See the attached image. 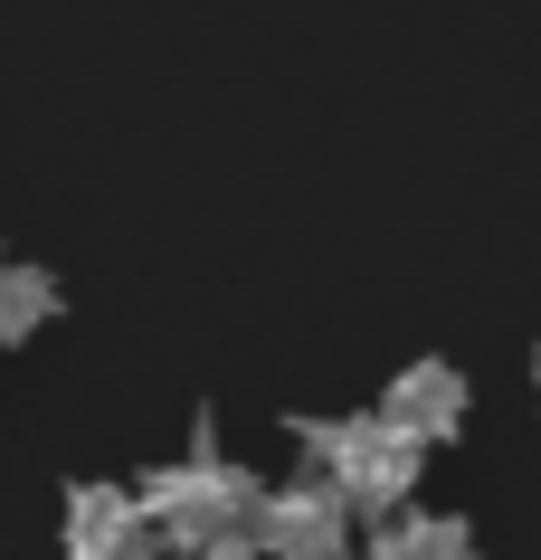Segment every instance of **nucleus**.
<instances>
[{
	"label": "nucleus",
	"instance_id": "f03ea898",
	"mask_svg": "<svg viewBox=\"0 0 541 560\" xmlns=\"http://www.w3.org/2000/svg\"><path fill=\"white\" fill-rule=\"evenodd\" d=\"M304 475H324L332 494L352 503V513H409V494H419V438H399L390 418H304Z\"/></svg>",
	"mask_w": 541,
	"mask_h": 560
},
{
	"label": "nucleus",
	"instance_id": "f257e3e1",
	"mask_svg": "<svg viewBox=\"0 0 541 560\" xmlns=\"http://www.w3.org/2000/svg\"><path fill=\"white\" fill-rule=\"evenodd\" d=\"M152 513V532H162V551L172 560H257L267 551V494L275 485H257L247 466H228L219 446H200L190 466H162L133 485Z\"/></svg>",
	"mask_w": 541,
	"mask_h": 560
},
{
	"label": "nucleus",
	"instance_id": "20e7f679",
	"mask_svg": "<svg viewBox=\"0 0 541 560\" xmlns=\"http://www.w3.org/2000/svg\"><path fill=\"white\" fill-rule=\"evenodd\" d=\"M58 532H67V560H162V532H152L133 485H77Z\"/></svg>",
	"mask_w": 541,
	"mask_h": 560
},
{
	"label": "nucleus",
	"instance_id": "7ed1b4c3",
	"mask_svg": "<svg viewBox=\"0 0 541 560\" xmlns=\"http://www.w3.org/2000/svg\"><path fill=\"white\" fill-rule=\"evenodd\" d=\"M267 560H352V503L324 475H295L267 494Z\"/></svg>",
	"mask_w": 541,
	"mask_h": 560
},
{
	"label": "nucleus",
	"instance_id": "423d86ee",
	"mask_svg": "<svg viewBox=\"0 0 541 560\" xmlns=\"http://www.w3.org/2000/svg\"><path fill=\"white\" fill-rule=\"evenodd\" d=\"M361 560H484V541L456 513H380V532H371Z\"/></svg>",
	"mask_w": 541,
	"mask_h": 560
},
{
	"label": "nucleus",
	"instance_id": "39448f33",
	"mask_svg": "<svg viewBox=\"0 0 541 560\" xmlns=\"http://www.w3.org/2000/svg\"><path fill=\"white\" fill-rule=\"evenodd\" d=\"M380 418H390L399 438H419V446H447L456 428H466V371H456V361H409V371L380 389Z\"/></svg>",
	"mask_w": 541,
	"mask_h": 560
},
{
	"label": "nucleus",
	"instance_id": "0eeeda50",
	"mask_svg": "<svg viewBox=\"0 0 541 560\" xmlns=\"http://www.w3.org/2000/svg\"><path fill=\"white\" fill-rule=\"evenodd\" d=\"M48 314H58V285H48L38 266H0V352H10V342H30Z\"/></svg>",
	"mask_w": 541,
	"mask_h": 560
},
{
	"label": "nucleus",
	"instance_id": "6e6552de",
	"mask_svg": "<svg viewBox=\"0 0 541 560\" xmlns=\"http://www.w3.org/2000/svg\"><path fill=\"white\" fill-rule=\"evenodd\" d=\"M532 389H541V352H532Z\"/></svg>",
	"mask_w": 541,
	"mask_h": 560
}]
</instances>
